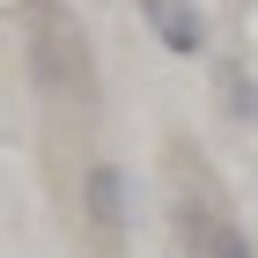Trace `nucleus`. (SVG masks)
I'll list each match as a JSON object with an SVG mask.
<instances>
[{
    "label": "nucleus",
    "mask_w": 258,
    "mask_h": 258,
    "mask_svg": "<svg viewBox=\"0 0 258 258\" xmlns=\"http://www.w3.org/2000/svg\"><path fill=\"white\" fill-rule=\"evenodd\" d=\"M81 207L96 221L103 236H118L125 229V170L118 162H89V177H81Z\"/></svg>",
    "instance_id": "nucleus-1"
},
{
    "label": "nucleus",
    "mask_w": 258,
    "mask_h": 258,
    "mask_svg": "<svg viewBox=\"0 0 258 258\" xmlns=\"http://www.w3.org/2000/svg\"><path fill=\"white\" fill-rule=\"evenodd\" d=\"M148 8V22H155V37L177 52V59H192V52H207V22H199L192 0H140Z\"/></svg>",
    "instance_id": "nucleus-2"
},
{
    "label": "nucleus",
    "mask_w": 258,
    "mask_h": 258,
    "mask_svg": "<svg viewBox=\"0 0 258 258\" xmlns=\"http://www.w3.org/2000/svg\"><path fill=\"white\" fill-rule=\"evenodd\" d=\"M184 251L192 258H251V236L229 229L221 214H207V207H184Z\"/></svg>",
    "instance_id": "nucleus-3"
},
{
    "label": "nucleus",
    "mask_w": 258,
    "mask_h": 258,
    "mask_svg": "<svg viewBox=\"0 0 258 258\" xmlns=\"http://www.w3.org/2000/svg\"><path fill=\"white\" fill-rule=\"evenodd\" d=\"M67 59L81 67V30L44 22V30H37V81H44V89H67V81H74V74H67Z\"/></svg>",
    "instance_id": "nucleus-4"
},
{
    "label": "nucleus",
    "mask_w": 258,
    "mask_h": 258,
    "mask_svg": "<svg viewBox=\"0 0 258 258\" xmlns=\"http://www.w3.org/2000/svg\"><path fill=\"white\" fill-rule=\"evenodd\" d=\"M221 96H229V111H236V118H258V81L243 74V67H229V74H221Z\"/></svg>",
    "instance_id": "nucleus-5"
}]
</instances>
